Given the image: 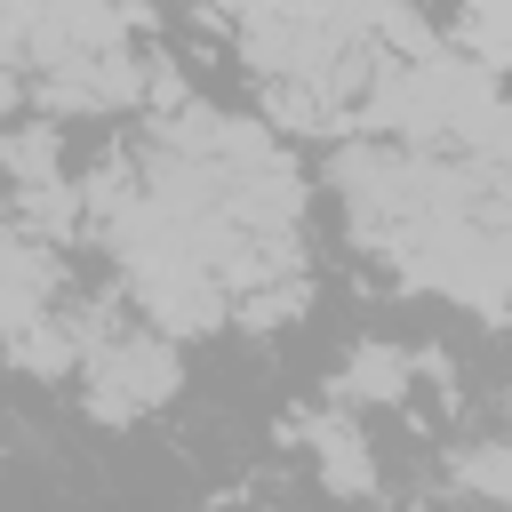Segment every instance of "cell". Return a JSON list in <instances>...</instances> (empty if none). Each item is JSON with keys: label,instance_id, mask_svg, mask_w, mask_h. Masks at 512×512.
<instances>
[{"label": "cell", "instance_id": "cell-1", "mask_svg": "<svg viewBox=\"0 0 512 512\" xmlns=\"http://www.w3.org/2000/svg\"><path fill=\"white\" fill-rule=\"evenodd\" d=\"M64 312H72V328H80V376H72V392H80V408H88L96 424L128 432V424L160 416V408L184 392V344H176L168 328H152L120 288H112V296H80V288H72Z\"/></svg>", "mask_w": 512, "mask_h": 512}, {"label": "cell", "instance_id": "cell-2", "mask_svg": "<svg viewBox=\"0 0 512 512\" xmlns=\"http://www.w3.org/2000/svg\"><path fill=\"white\" fill-rule=\"evenodd\" d=\"M64 296H72L64 240L8 224V232H0V320H8V344H16V336H32L40 320H56V312H64Z\"/></svg>", "mask_w": 512, "mask_h": 512}, {"label": "cell", "instance_id": "cell-3", "mask_svg": "<svg viewBox=\"0 0 512 512\" xmlns=\"http://www.w3.org/2000/svg\"><path fill=\"white\" fill-rule=\"evenodd\" d=\"M424 368H432L424 352L384 344V336H360V344L336 360V400H344V408H400V400L416 392Z\"/></svg>", "mask_w": 512, "mask_h": 512}, {"label": "cell", "instance_id": "cell-4", "mask_svg": "<svg viewBox=\"0 0 512 512\" xmlns=\"http://www.w3.org/2000/svg\"><path fill=\"white\" fill-rule=\"evenodd\" d=\"M304 448H312V472H320V488H328V496H376L384 464H376V448H368V432L352 424V408H344V400H336V408H320V416L304 424Z\"/></svg>", "mask_w": 512, "mask_h": 512}, {"label": "cell", "instance_id": "cell-5", "mask_svg": "<svg viewBox=\"0 0 512 512\" xmlns=\"http://www.w3.org/2000/svg\"><path fill=\"white\" fill-rule=\"evenodd\" d=\"M0 160H8V184L64 176V120H48V112H16V120L0 128Z\"/></svg>", "mask_w": 512, "mask_h": 512}, {"label": "cell", "instance_id": "cell-6", "mask_svg": "<svg viewBox=\"0 0 512 512\" xmlns=\"http://www.w3.org/2000/svg\"><path fill=\"white\" fill-rule=\"evenodd\" d=\"M456 488L472 496V504H488V512H512V432H488V440H472V448H456Z\"/></svg>", "mask_w": 512, "mask_h": 512}, {"label": "cell", "instance_id": "cell-7", "mask_svg": "<svg viewBox=\"0 0 512 512\" xmlns=\"http://www.w3.org/2000/svg\"><path fill=\"white\" fill-rule=\"evenodd\" d=\"M240 8H248V0H184V16H208V24H224V32L240 24Z\"/></svg>", "mask_w": 512, "mask_h": 512}]
</instances>
